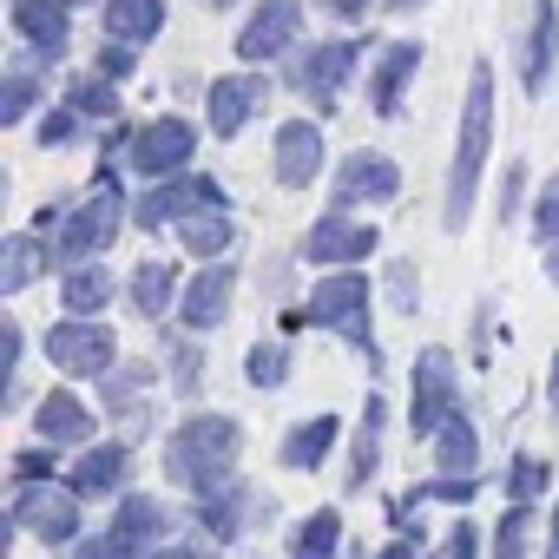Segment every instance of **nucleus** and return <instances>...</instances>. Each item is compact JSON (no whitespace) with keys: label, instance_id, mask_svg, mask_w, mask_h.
<instances>
[{"label":"nucleus","instance_id":"1","mask_svg":"<svg viewBox=\"0 0 559 559\" xmlns=\"http://www.w3.org/2000/svg\"><path fill=\"white\" fill-rule=\"evenodd\" d=\"M487 145H493V67L474 60L467 67V106H461V139H454V165H448V230H467L474 217V185L487 171Z\"/></svg>","mask_w":559,"mask_h":559},{"label":"nucleus","instance_id":"2","mask_svg":"<svg viewBox=\"0 0 559 559\" xmlns=\"http://www.w3.org/2000/svg\"><path fill=\"white\" fill-rule=\"evenodd\" d=\"M237 448H243V428H237L230 415H191V421L165 441V474H171L178 487H211V480L230 474Z\"/></svg>","mask_w":559,"mask_h":559},{"label":"nucleus","instance_id":"3","mask_svg":"<svg viewBox=\"0 0 559 559\" xmlns=\"http://www.w3.org/2000/svg\"><path fill=\"white\" fill-rule=\"evenodd\" d=\"M369 276H356V270H336V276H323V284L310 290V304H304V323H317V330H330V336H343L349 349H362L369 356V369H382V343H376V330H369Z\"/></svg>","mask_w":559,"mask_h":559},{"label":"nucleus","instance_id":"4","mask_svg":"<svg viewBox=\"0 0 559 559\" xmlns=\"http://www.w3.org/2000/svg\"><path fill=\"white\" fill-rule=\"evenodd\" d=\"M126 211H132V204H126V191H119L112 165H99V185H93V198H86V204H73V211L60 217L53 257H60V263H86V257H99V250L119 237Z\"/></svg>","mask_w":559,"mask_h":559},{"label":"nucleus","instance_id":"5","mask_svg":"<svg viewBox=\"0 0 559 559\" xmlns=\"http://www.w3.org/2000/svg\"><path fill=\"white\" fill-rule=\"evenodd\" d=\"M356 67H362V40H317L310 53L290 60V86L304 99H317V112H336V99H343Z\"/></svg>","mask_w":559,"mask_h":559},{"label":"nucleus","instance_id":"6","mask_svg":"<svg viewBox=\"0 0 559 559\" xmlns=\"http://www.w3.org/2000/svg\"><path fill=\"white\" fill-rule=\"evenodd\" d=\"M112 356H119V336L106 323H93V317H67V323L47 330V362L80 376V382L86 376H112Z\"/></svg>","mask_w":559,"mask_h":559},{"label":"nucleus","instance_id":"7","mask_svg":"<svg viewBox=\"0 0 559 559\" xmlns=\"http://www.w3.org/2000/svg\"><path fill=\"white\" fill-rule=\"evenodd\" d=\"M448 415H461V389H454V356L435 343V349H421V362H415V402H408L415 441H421V435L435 441Z\"/></svg>","mask_w":559,"mask_h":559},{"label":"nucleus","instance_id":"8","mask_svg":"<svg viewBox=\"0 0 559 559\" xmlns=\"http://www.w3.org/2000/svg\"><path fill=\"white\" fill-rule=\"evenodd\" d=\"M191 152H198V126H191V119H152V126L132 132L126 165L158 185V178H178V171L191 165Z\"/></svg>","mask_w":559,"mask_h":559},{"label":"nucleus","instance_id":"9","mask_svg":"<svg viewBox=\"0 0 559 559\" xmlns=\"http://www.w3.org/2000/svg\"><path fill=\"white\" fill-rule=\"evenodd\" d=\"M14 526H27V533L47 539V546H73V539H80V493H73V487L27 480V487L14 493Z\"/></svg>","mask_w":559,"mask_h":559},{"label":"nucleus","instance_id":"10","mask_svg":"<svg viewBox=\"0 0 559 559\" xmlns=\"http://www.w3.org/2000/svg\"><path fill=\"white\" fill-rule=\"evenodd\" d=\"M304 34V0H257V14L237 34V60L263 67V60H284Z\"/></svg>","mask_w":559,"mask_h":559},{"label":"nucleus","instance_id":"11","mask_svg":"<svg viewBox=\"0 0 559 559\" xmlns=\"http://www.w3.org/2000/svg\"><path fill=\"white\" fill-rule=\"evenodd\" d=\"M204 204H224V185L217 178H198V171H178V178H158L139 204H132V224L139 230H158V224H178Z\"/></svg>","mask_w":559,"mask_h":559},{"label":"nucleus","instance_id":"12","mask_svg":"<svg viewBox=\"0 0 559 559\" xmlns=\"http://www.w3.org/2000/svg\"><path fill=\"white\" fill-rule=\"evenodd\" d=\"M263 106H270V80H263V73H224V80H211L204 119H211L217 139H237Z\"/></svg>","mask_w":559,"mask_h":559},{"label":"nucleus","instance_id":"13","mask_svg":"<svg viewBox=\"0 0 559 559\" xmlns=\"http://www.w3.org/2000/svg\"><path fill=\"white\" fill-rule=\"evenodd\" d=\"M369 250H376V224L349 217L343 204L323 211V217L310 224V237H304V257H310V263H362Z\"/></svg>","mask_w":559,"mask_h":559},{"label":"nucleus","instance_id":"14","mask_svg":"<svg viewBox=\"0 0 559 559\" xmlns=\"http://www.w3.org/2000/svg\"><path fill=\"white\" fill-rule=\"evenodd\" d=\"M8 21L21 40H34V53L53 67L73 40V0H8Z\"/></svg>","mask_w":559,"mask_h":559},{"label":"nucleus","instance_id":"15","mask_svg":"<svg viewBox=\"0 0 559 559\" xmlns=\"http://www.w3.org/2000/svg\"><path fill=\"white\" fill-rule=\"evenodd\" d=\"M552 67H559V0H533L526 8V47H520V86L546 93Z\"/></svg>","mask_w":559,"mask_h":559},{"label":"nucleus","instance_id":"16","mask_svg":"<svg viewBox=\"0 0 559 559\" xmlns=\"http://www.w3.org/2000/svg\"><path fill=\"white\" fill-rule=\"evenodd\" d=\"M323 158H330V152H323L317 119H284V126H276V185H290V191L317 185Z\"/></svg>","mask_w":559,"mask_h":559},{"label":"nucleus","instance_id":"17","mask_svg":"<svg viewBox=\"0 0 559 559\" xmlns=\"http://www.w3.org/2000/svg\"><path fill=\"white\" fill-rule=\"evenodd\" d=\"M230 290H237V270L211 257V270H204V276H198V284H191V290L178 297V323H185L191 336H204V330H217V323L230 317Z\"/></svg>","mask_w":559,"mask_h":559},{"label":"nucleus","instance_id":"18","mask_svg":"<svg viewBox=\"0 0 559 559\" xmlns=\"http://www.w3.org/2000/svg\"><path fill=\"white\" fill-rule=\"evenodd\" d=\"M421 40H395V47H382V60H376V73H369V106H376V119H395L402 112V93H408V80L421 73Z\"/></svg>","mask_w":559,"mask_h":559},{"label":"nucleus","instance_id":"19","mask_svg":"<svg viewBox=\"0 0 559 559\" xmlns=\"http://www.w3.org/2000/svg\"><path fill=\"white\" fill-rule=\"evenodd\" d=\"M395 191H402L395 158H382V152H356V158H343V178H336V204H343V211H356L362 198H369V204H389Z\"/></svg>","mask_w":559,"mask_h":559},{"label":"nucleus","instance_id":"20","mask_svg":"<svg viewBox=\"0 0 559 559\" xmlns=\"http://www.w3.org/2000/svg\"><path fill=\"white\" fill-rule=\"evenodd\" d=\"M243 513H257V493H250L237 474L198 487V520H204L211 539H237V533H243Z\"/></svg>","mask_w":559,"mask_h":559},{"label":"nucleus","instance_id":"21","mask_svg":"<svg viewBox=\"0 0 559 559\" xmlns=\"http://www.w3.org/2000/svg\"><path fill=\"white\" fill-rule=\"evenodd\" d=\"M330 448H336V415H310V421H297L290 435H284V467L290 474H317L323 461H330Z\"/></svg>","mask_w":559,"mask_h":559},{"label":"nucleus","instance_id":"22","mask_svg":"<svg viewBox=\"0 0 559 559\" xmlns=\"http://www.w3.org/2000/svg\"><path fill=\"white\" fill-rule=\"evenodd\" d=\"M126 467H132V454H126L119 441H106V448H86V454H80V467H73V493H80V500L119 493V487H126Z\"/></svg>","mask_w":559,"mask_h":559},{"label":"nucleus","instance_id":"23","mask_svg":"<svg viewBox=\"0 0 559 559\" xmlns=\"http://www.w3.org/2000/svg\"><path fill=\"white\" fill-rule=\"evenodd\" d=\"M47 263H53V250L34 237V230H21V237H8V243H0V290H27V284H40V276H47Z\"/></svg>","mask_w":559,"mask_h":559},{"label":"nucleus","instance_id":"24","mask_svg":"<svg viewBox=\"0 0 559 559\" xmlns=\"http://www.w3.org/2000/svg\"><path fill=\"white\" fill-rule=\"evenodd\" d=\"M34 428H40V441H47V448H80V441L93 435V415H86V402H80V395H67V389H60V395H47V402H40V421H34Z\"/></svg>","mask_w":559,"mask_h":559},{"label":"nucleus","instance_id":"25","mask_svg":"<svg viewBox=\"0 0 559 559\" xmlns=\"http://www.w3.org/2000/svg\"><path fill=\"white\" fill-rule=\"evenodd\" d=\"M382 428H389V402H382V395H369L362 428H356V454H349V474H343V487H349V493H362V487H369V474L382 467Z\"/></svg>","mask_w":559,"mask_h":559},{"label":"nucleus","instance_id":"26","mask_svg":"<svg viewBox=\"0 0 559 559\" xmlns=\"http://www.w3.org/2000/svg\"><path fill=\"white\" fill-rule=\"evenodd\" d=\"M132 304H139L145 323L171 317V304H178V263H165V257L139 263V270H132Z\"/></svg>","mask_w":559,"mask_h":559},{"label":"nucleus","instance_id":"27","mask_svg":"<svg viewBox=\"0 0 559 559\" xmlns=\"http://www.w3.org/2000/svg\"><path fill=\"white\" fill-rule=\"evenodd\" d=\"M112 270L106 263H80V270H67V284H60V304H67V317H99L106 304H112Z\"/></svg>","mask_w":559,"mask_h":559},{"label":"nucleus","instance_id":"28","mask_svg":"<svg viewBox=\"0 0 559 559\" xmlns=\"http://www.w3.org/2000/svg\"><path fill=\"white\" fill-rule=\"evenodd\" d=\"M112 526L139 546V552H158V539H165V526H171V513L152 500V493H126L119 500V513H112Z\"/></svg>","mask_w":559,"mask_h":559},{"label":"nucleus","instance_id":"29","mask_svg":"<svg viewBox=\"0 0 559 559\" xmlns=\"http://www.w3.org/2000/svg\"><path fill=\"white\" fill-rule=\"evenodd\" d=\"M106 34L112 40H158L165 34V0H106Z\"/></svg>","mask_w":559,"mask_h":559},{"label":"nucleus","instance_id":"30","mask_svg":"<svg viewBox=\"0 0 559 559\" xmlns=\"http://www.w3.org/2000/svg\"><path fill=\"white\" fill-rule=\"evenodd\" d=\"M435 467H441V474H474V467H480V435H474L467 415H448V421H441V435H435Z\"/></svg>","mask_w":559,"mask_h":559},{"label":"nucleus","instance_id":"31","mask_svg":"<svg viewBox=\"0 0 559 559\" xmlns=\"http://www.w3.org/2000/svg\"><path fill=\"white\" fill-rule=\"evenodd\" d=\"M178 237H185V250L191 257H224L230 250V217H224V204H204V211H191V217H178Z\"/></svg>","mask_w":559,"mask_h":559},{"label":"nucleus","instance_id":"32","mask_svg":"<svg viewBox=\"0 0 559 559\" xmlns=\"http://www.w3.org/2000/svg\"><path fill=\"white\" fill-rule=\"evenodd\" d=\"M336 546H343V513H336V507H323V513H310V520L297 526L290 559H336Z\"/></svg>","mask_w":559,"mask_h":559},{"label":"nucleus","instance_id":"33","mask_svg":"<svg viewBox=\"0 0 559 559\" xmlns=\"http://www.w3.org/2000/svg\"><path fill=\"white\" fill-rule=\"evenodd\" d=\"M243 382H250V389H284V382H290V349H284V343H257V349L243 356Z\"/></svg>","mask_w":559,"mask_h":559},{"label":"nucleus","instance_id":"34","mask_svg":"<svg viewBox=\"0 0 559 559\" xmlns=\"http://www.w3.org/2000/svg\"><path fill=\"white\" fill-rule=\"evenodd\" d=\"M67 106H80V119H119V93H112L106 73L73 80V86H67Z\"/></svg>","mask_w":559,"mask_h":559},{"label":"nucleus","instance_id":"35","mask_svg":"<svg viewBox=\"0 0 559 559\" xmlns=\"http://www.w3.org/2000/svg\"><path fill=\"white\" fill-rule=\"evenodd\" d=\"M546 480H552V467H546L539 454H513V467H507V493H513V500L533 507V500L546 493Z\"/></svg>","mask_w":559,"mask_h":559},{"label":"nucleus","instance_id":"36","mask_svg":"<svg viewBox=\"0 0 559 559\" xmlns=\"http://www.w3.org/2000/svg\"><path fill=\"white\" fill-rule=\"evenodd\" d=\"M34 99H40V80H34L27 67H14V73H8V86H0V119L21 126V119L34 112Z\"/></svg>","mask_w":559,"mask_h":559},{"label":"nucleus","instance_id":"37","mask_svg":"<svg viewBox=\"0 0 559 559\" xmlns=\"http://www.w3.org/2000/svg\"><path fill=\"white\" fill-rule=\"evenodd\" d=\"M526 526H533V513H526V500H513V507H507V520H500L493 552H500V559H526Z\"/></svg>","mask_w":559,"mask_h":559},{"label":"nucleus","instance_id":"38","mask_svg":"<svg viewBox=\"0 0 559 559\" xmlns=\"http://www.w3.org/2000/svg\"><path fill=\"white\" fill-rule=\"evenodd\" d=\"M73 559H145V552H139L119 526H106L99 539H80V546H73Z\"/></svg>","mask_w":559,"mask_h":559},{"label":"nucleus","instance_id":"39","mask_svg":"<svg viewBox=\"0 0 559 559\" xmlns=\"http://www.w3.org/2000/svg\"><path fill=\"white\" fill-rule=\"evenodd\" d=\"M533 237H559V178H546L539 185V198H533Z\"/></svg>","mask_w":559,"mask_h":559},{"label":"nucleus","instance_id":"40","mask_svg":"<svg viewBox=\"0 0 559 559\" xmlns=\"http://www.w3.org/2000/svg\"><path fill=\"white\" fill-rule=\"evenodd\" d=\"M80 139V106H60L40 119V145H73Z\"/></svg>","mask_w":559,"mask_h":559},{"label":"nucleus","instance_id":"41","mask_svg":"<svg viewBox=\"0 0 559 559\" xmlns=\"http://www.w3.org/2000/svg\"><path fill=\"white\" fill-rule=\"evenodd\" d=\"M171 389L178 395H198V349L191 343H171Z\"/></svg>","mask_w":559,"mask_h":559},{"label":"nucleus","instance_id":"42","mask_svg":"<svg viewBox=\"0 0 559 559\" xmlns=\"http://www.w3.org/2000/svg\"><path fill=\"white\" fill-rule=\"evenodd\" d=\"M139 67V53H132V40H112V47H99V73L106 80H126Z\"/></svg>","mask_w":559,"mask_h":559},{"label":"nucleus","instance_id":"43","mask_svg":"<svg viewBox=\"0 0 559 559\" xmlns=\"http://www.w3.org/2000/svg\"><path fill=\"white\" fill-rule=\"evenodd\" d=\"M47 474H53V454H40V448H34V454H14V487L47 480Z\"/></svg>","mask_w":559,"mask_h":559},{"label":"nucleus","instance_id":"44","mask_svg":"<svg viewBox=\"0 0 559 559\" xmlns=\"http://www.w3.org/2000/svg\"><path fill=\"white\" fill-rule=\"evenodd\" d=\"M389 297H395V310H415V263L389 270Z\"/></svg>","mask_w":559,"mask_h":559},{"label":"nucleus","instance_id":"45","mask_svg":"<svg viewBox=\"0 0 559 559\" xmlns=\"http://www.w3.org/2000/svg\"><path fill=\"white\" fill-rule=\"evenodd\" d=\"M428 559H474V526H454V533H448Z\"/></svg>","mask_w":559,"mask_h":559},{"label":"nucleus","instance_id":"46","mask_svg":"<svg viewBox=\"0 0 559 559\" xmlns=\"http://www.w3.org/2000/svg\"><path fill=\"white\" fill-rule=\"evenodd\" d=\"M520 185H526V165H513V171H507V191H500V224H513V217H520Z\"/></svg>","mask_w":559,"mask_h":559},{"label":"nucleus","instance_id":"47","mask_svg":"<svg viewBox=\"0 0 559 559\" xmlns=\"http://www.w3.org/2000/svg\"><path fill=\"white\" fill-rule=\"evenodd\" d=\"M317 8H323V14H336V21H349V27H356V21H369V8H376V0H317Z\"/></svg>","mask_w":559,"mask_h":559},{"label":"nucleus","instance_id":"48","mask_svg":"<svg viewBox=\"0 0 559 559\" xmlns=\"http://www.w3.org/2000/svg\"><path fill=\"white\" fill-rule=\"evenodd\" d=\"M21 349H27V343H21V323H8V336H0V362H8V376L21 369Z\"/></svg>","mask_w":559,"mask_h":559},{"label":"nucleus","instance_id":"49","mask_svg":"<svg viewBox=\"0 0 559 559\" xmlns=\"http://www.w3.org/2000/svg\"><path fill=\"white\" fill-rule=\"evenodd\" d=\"M152 559H204V546H158Z\"/></svg>","mask_w":559,"mask_h":559},{"label":"nucleus","instance_id":"50","mask_svg":"<svg viewBox=\"0 0 559 559\" xmlns=\"http://www.w3.org/2000/svg\"><path fill=\"white\" fill-rule=\"evenodd\" d=\"M376 559H415V546H408V533H402V539H395V546H382V552H376Z\"/></svg>","mask_w":559,"mask_h":559},{"label":"nucleus","instance_id":"51","mask_svg":"<svg viewBox=\"0 0 559 559\" xmlns=\"http://www.w3.org/2000/svg\"><path fill=\"white\" fill-rule=\"evenodd\" d=\"M546 402L559 408V349H552V376H546Z\"/></svg>","mask_w":559,"mask_h":559},{"label":"nucleus","instance_id":"52","mask_svg":"<svg viewBox=\"0 0 559 559\" xmlns=\"http://www.w3.org/2000/svg\"><path fill=\"white\" fill-rule=\"evenodd\" d=\"M546 559H559V507H552V539H546Z\"/></svg>","mask_w":559,"mask_h":559},{"label":"nucleus","instance_id":"53","mask_svg":"<svg viewBox=\"0 0 559 559\" xmlns=\"http://www.w3.org/2000/svg\"><path fill=\"white\" fill-rule=\"evenodd\" d=\"M389 8H395V14H415V8H428V0H389Z\"/></svg>","mask_w":559,"mask_h":559},{"label":"nucleus","instance_id":"54","mask_svg":"<svg viewBox=\"0 0 559 559\" xmlns=\"http://www.w3.org/2000/svg\"><path fill=\"white\" fill-rule=\"evenodd\" d=\"M546 276H552V284H559V243H552V257H546Z\"/></svg>","mask_w":559,"mask_h":559},{"label":"nucleus","instance_id":"55","mask_svg":"<svg viewBox=\"0 0 559 559\" xmlns=\"http://www.w3.org/2000/svg\"><path fill=\"white\" fill-rule=\"evenodd\" d=\"M204 8H237V0H204Z\"/></svg>","mask_w":559,"mask_h":559},{"label":"nucleus","instance_id":"56","mask_svg":"<svg viewBox=\"0 0 559 559\" xmlns=\"http://www.w3.org/2000/svg\"><path fill=\"white\" fill-rule=\"evenodd\" d=\"M73 8H80V0H73Z\"/></svg>","mask_w":559,"mask_h":559}]
</instances>
